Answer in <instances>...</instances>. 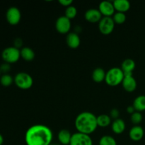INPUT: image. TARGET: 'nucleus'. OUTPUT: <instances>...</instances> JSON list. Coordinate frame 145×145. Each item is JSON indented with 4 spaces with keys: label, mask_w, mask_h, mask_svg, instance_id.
Segmentation results:
<instances>
[{
    "label": "nucleus",
    "mask_w": 145,
    "mask_h": 145,
    "mask_svg": "<svg viewBox=\"0 0 145 145\" xmlns=\"http://www.w3.org/2000/svg\"><path fill=\"white\" fill-rule=\"evenodd\" d=\"M52 138L53 134L51 129L42 124L32 125L25 134L26 145H50Z\"/></svg>",
    "instance_id": "1"
},
{
    "label": "nucleus",
    "mask_w": 145,
    "mask_h": 145,
    "mask_svg": "<svg viewBox=\"0 0 145 145\" xmlns=\"http://www.w3.org/2000/svg\"><path fill=\"white\" fill-rule=\"evenodd\" d=\"M74 125L78 133L90 135L98 127L97 116L91 112H82L76 116Z\"/></svg>",
    "instance_id": "2"
},
{
    "label": "nucleus",
    "mask_w": 145,
    "mask_h": 145,
    "mask_svg": "<svg viewBox=\"0 0 145 145\" xmlns=\"http://www.w3.org/2000/svg\"><path fill=\"white\" fill-rule=\"evenodd\" d=\"M124 77V72L121 68L113 67L106 72L105 82L110 86H117L122 84Z\"/></svg>",
    "instance_id": "3"
},
{
    "label": "nucleus",
    "mask_w": 145,
    "mask_h": 145,
    "mask_svg": "<svg viewBox=\"0 0 145 145\" xmlns=\"http://www.w3.org/2000/svg\"><path fill=\"white\" fill-rule=\"evenodd\" d=\"M14 83L19 89H29L33 84V79L29 74L26 72H18L14 76Z\"/></svg>",
    "instance_id": "4"
},
{
    "label": "nucleus",
    "mask_w": 145,
    "mask_h": 145,
    "mask_svg": "<svg viewBox=\"0 0 145 145\" xmlns=\"http://www.w3.org/2000/svg\"><path fill=\"white\" fill-rule=\"evenodd\" d=\"M1 57L7 63H15L21 57L20 50L14 46L7 47L3 50L1 52Z\"/></svg>",
    "instance_id": "5"
},
{
    "label": "nucleus",
    "mask_w": 145,
    "mask_h": 145,
    "mask_svg": "<svg viewBox=\"0 0 145 145\" xmlns=\"http://www.w3.org/2000/svg\"><path fill=\"white\" fill-rule=\"evenodd\" d=\"M115 25L112 17H103L99 23V31L103 35H110L114 30Z\"/></svg>",
    "instance_id": "6"
},
{
    "label": "nucleus",
    "mask_w": 145,
    "mask_h": 145,
    "mask_svg": "<svg viewBox=\"0 0 145 145\" xmlns=\"http://www.w3.org/2000/svg\"><path fill=\"white\" fill-rule=\"evenodd\" d=\"M69 145H93V141L90 135L77 132L72 135Z\"/></svg>",
    "instance_id": "7"
},
{
    "label": "nucleus",
    "mask_w": 145,
    "mask_h": 145,
    "mask_svg": "<svg viewBox=\"0 0 145 145\" xmlns=\"http://www.w3.org/2000/svg\"><path fill=\"white\" fill-rule=\"evenodd\" d=\"M6 18L11 25H17L21 19V11L16 7H9L6 12Z\"/></svg>",
    "instance_id": "8"
},
{
    "label": "nucleus",
    "mask_w": 145,
    "mask_h": 145,
    "mask_svg": "<svg viewBox=\"0 0 145 145\" xmlns=\"http://www.w3.org/2000/svg\"><path fill=\"white\" fill-rule=\"evenodd\" d=\"M71 26V20L65 16H59L55 22V28L57 31L61 34L68 33L70 31Z\"/></svg>",
    "instance_id": "9"
},
{
    "label": "nucleus",
    "mask_w": 145,
    "mask_h": 145,
    "mask_svg": "<svg viewBox=\"0 0 145 145\" xmlns=\"http://www.w3.org/2000/svg\"><path fill=\"white\" fill-rule=\"evenodd\" d=\"M99 11L102 14L103 17H112L116 13V9L112 1H103L99 4Z\"/></svg>",
    "instance_id": "10"
},
{
    "label": "nucleus",
    "mask_w": 145,
    "mask_h": 145,
    "mask_svg": "<svg viewBox=\"0 0 145 145\" xmlns=\"http://www.w3.org/2000/svg\"><path fill=\"white\" fill-rule=\"evenodd\" d=\"M122 85L125 90L130 93L135 91L137 86V81L133 76V74L125 75V77L122 82Z\"/></svg>",
    "instance_id": "11"
},
{
    "label": "nucleus",
    "mask_w": 145,
    "mask_h": 145,
    "mask_svg": "<svg viewBox=\"0 0 145 145\" xmlns=\"http://www.w3.org/2000/svg\"><path fill=\"white\" fill-rule=\"evenodd\" d=\"M84 18L88 22L95 24V23H99V21L103 18V16L99 9L89 8L85 12Z\"/></svg>",
    "instance_id": "12"
},
{
    "label": "nucleus",
    "mask_w": 145,
    "mask_h": 145,
    "mask_svg": "<svg viewBox=\"0 0 145 145\" xmlns=\"http://www.w3.org/2000/svg\"><path fill=\"white\" fill-rule=\"evenodd\" d=\"M144 135V129L140 125L133 126L129 132V137L134 142L140 141L143 138Z\"/></svg>",
    "instance_id": "13"
},
{
    "label": "nucleus",
    "mask_w": 145,
    "mask_h": 145,
    "mask_svg": "<svg viewBox=\"0 0 145 145\" xmlns=\"http://www.w3.org/2000/svg\"><path fill=\"white\" fill-rule=\"evenodd\" d=\"M66 42L68 47L72 49H76L80 45V37L75 32L69 33L66 38Z\"/></svg>",
    "instance_id": "14"
},
{
    "label": "nucleus",
    "mask_w": 145,
    "mask_h": 145,
    "mask_svg": "<svg viewBox=\"0 0 145 145\" xmlns=\"http://www.w3.org/2000/svg\"><path fill=\"white\" fill-rule=\"evenodd\" d=\"M136 67L135 62L132 59H126L122 62L121 69L124 72L125 75L133 74V71Z\"/></svg>",
    "instance_id": "15"
},
{
    "label": "nucleus",
    "mask_w": 145,
    "mask_h": 145,
    "mask_svg": "<svg viewBox=\"0 0 145 145\" xmlns=\"http://www.w3.org/2000/svg\"><path fill=\"white\" fill-rule=\"evenodd\" d=\"M114 8L117 12H127L130 8V3L127 0H115L113 1Z\"/></svg>",
    "instance_id": "16"
},
{
    "label": "nucleus",
    "mask_w": 145,
    "mask_h": 145,
    "mask_svg": "<svg viewBox=\"0 0 145 145\" xmlns=\"http://www.w3.org/2000/svg\"><path fill=\"white\" fill-rule=\"evenodd\" d=\"M126 125L124 120L121 118L114 120L111 123V128L115 134L120 135L125 130Z\"/></svg>",
    "instance_id": "17"
},
{
    "label": "nucleus",
    "mask_w": 145,
    "mask_h": 145,
    "mask_svg": "<svg viewBox=\"0 0 145 145\" xmlns=\"http://www.w3.org/2000/svg\"><path fill=\"white\" fill-rule=\"evenodd\" d=\"M72 136V135L71 134L69 130H66V129H62L58 133V141L62 145H69Z\"/></svg>",
    "instance_id": "18"
},
{
    "label": "nucleus",
    "mask_w": 145,
    "mask_h": 145,
    "mask_svg": "<svg viewBox=\"0 0 145 145\" xmlns=\"http://www.w3.org/2000/svg\"><path fill=\"white\" fill-rule=\"evenodd\" d=\"M106 72L101 67H97L92 72V79L96 83H101L106 79Z\"/></svg>",
    "instance_id": "19"
},
{
    "label": "nucleus",
    "mask_w": 145,
    "mask_h": 145,
    "mask_svg": "<svg viewBox=\"0 0 145 145\" xmlns=\"http://www.w3.org/2000/svg\"><path fill=\"white\" fill-rule=\"evenodd\" d=\"M133 107L135 108L136 111L142 112L145 110V96L140 95L135 99L133 103Z\"/></svg>",
    "instance_id": "20"
},
{
    "label": "nucleus",
    "mask_w": 145,
    "mask_h": 145,
    "mask_svg": "<svg viewBox=\"0 0 145 145\" xmlns=\"http://www.w3.org/2000/svg\"><path fill=\"white\" fill-rule=\"evenodd\" d=\"M21 57H22L25 61H32L35 58V52L33 50L28 47H24L20 50Z\"/></svg>",
    "instance_id": "21"
},
{
    "label": "nucleus",
    "mask_w": 145,
    "mask_h": 145,
    "mask_svg": "<svg viewBox=\"0 0 145 145\" xmlns=\"http://www.w3.org/2000/svg\"><path fill=\"white\" fill-rule=\"evenodd\" d=\"M111 118L106 114H101L97 116L98 127H106L111 124Z\"/></svg>",
    "instance_id": "22"
},
{
    "label": "nucleus",
    "mask_w": 145,
    "mask_h": 145,
    "mask_svg": "<svg viewBox=\"0 0 145 145\" xmlns=\"http://www.w3.org/2000/svg\"><path fill=\"white\" fill-rule=\"evenodd\" d=\"M13 82H14V78L8 74H3L0 76V83L2 86L7 87L11 86Z\"/></svg>",
    "instance_id": "23"
},
{
    "label": "nucleus",
    "mask_w": 145,
    "mask_h": 145,
    "mask_svg": "<svg viewBox=\"0 0 145 145\" xmlns=\"http://www.w3.org/2000/svg\"><path fill=\"white\" fill-rule=\"evenodd\" d=\"M99 145H117L116 140L110 135H103L99 140Z\"/></svg>",
    "instance_id": "24"
},
{
    "label": "nucleus",
    "mask_w": 145,
    "mask_h": 145,
    "mask_svg": "<svg viewBox=\"0 0 145 145\" xmlns=\"http://www.w3.org/2000/svg\"><path fill=\"white\" fill-rule=\"evenodd\" d=\"M112 18H113L115 24H118V25L124 24L126 21V15L125 13L116 12Z\"/></svg>",
    "instance_id": "25"
},
{
    "label": "nucleus",
    "mask_w": 145,
    "mask_h": 145,
    "mask_svg": "<svg viewBox=\"0 0 145 145\" xmlns=\"http://www.w3.org/2000/svg\"><path fill=\"white\" fill-rule=\"evenodd\" d=\"M77 15V9L74 6H70V7H67L66 10H65V16L68 18L69 19H73Z\"/></svg>",
    "instance_id": "26"
},
{
    "label": "nucleus",
    "mask_w": 145,
    "mask_h": 145,
    "mask_svg": "<svg viewBox=\"0 0 145 145\" xmlns=\"http://www.w3.org/2000/svg\"><path fill=\"white\" fill-rule=\"evenodd\" d=\"M142 119L143 116L140 112L135 111L134 113H133V114L131 115V116H130L131 122L135 125H138L140 123H141V122L142 121Z\"/></svg>",
    "instance_id": "27"
},
{
    "label": "nucleus",
    "mask_w": 145,
    "mask_h": 145,
    "mask_svg": "<svg viewBox=\"0 0 145 145\" xmlns=\"http://www.w3.org/2000/svg\"><path fill=\"white\" fill-rule=\"evenodd\" d=\"M10 69H11L10 64L4 62V63L1 64V65H0V70H1V72H2V73L8 74V72L10 71Z\"/></svg>",
    "instance_id": "28"
},
{
    "label": "nucleus",
    "mask_w": 145,
    "mask_h": 145,
    "mask_svg": "<svg viewBox=\"0 0 145 145\" xmlns=\"http://www.w3.org/2000/svg\"><path fill=\"white\" fill-rule=\"evenodd\" d=\"M120 116V112L117 108H113L110 112V117L111 119H113V120L119 118Z\"/></svg>",
    "instance_id": "29"
},
{
    "label": "nucleus",
    "mask_w": 145,
    "mask_h": 145,
    "mask_svg": "<svg viewBox=\"0 0 145 145\" xmlns=\"http://www.w3.org/2000/svg\"><path fill=\"white\" fill-rule=\"evenodd\" d=\"M59 3L61 5L63 6V7H68L72 6L73 1H72V0H59Z\"/></svg>",
    "instance_id": "30"
},
{
    "label": "nucleus",
    "mask_w": 145,
    "mask_h": 145,
    "mask_svg": "<svg viewBox=\"0 0 145 145\" xmlns=\"http://www.w3.org/2000/svg\"><path fill=\"white\" fill-rule=\"evenodd\" d=\"M23 45V40L21 39V38H16V39L14 40V46L16 47V48H21Z\"/></svg>",
    "instance_id": "31"
},
{
    "label": "nucleus",
    "mask_w": 145,
    "mask_h": 145,
    "mask_svg": "<svg viewBox=\"0 0 145 145\" xmlns=\"http://www.w3.org/2000/svg\"><path fill=\"white\" fill-rule=\"evenodd\" d=\"M135 111H136L135 109V108L133 107V105H132V106H127V113H128V114L132 115V114H133V113H134Z\"/></svg>",
    "instance_id": "32"
},
{
    "label": "nucleus",
    "mask_w": 145,
    "mask_h": 145,
    "mask_svg": "<svg viewBox=\"0 0 145 145\" xmlns=\"http://www.w3.org/2000/svg\"><path fill=\"white\" fill-rule=\"evenodd\" d=\"M4 143V137H3L2 135L0 134V145H1Z\"/></svg>",
    "instance_id": "33"
},
{
    "label": "nucleus",
    "mask_w": 145,
    "mask_h": 145,
    "mask_svg": "<svg viewBox=\"0 0 145 145\" xmlns=\"http://www.w3.org/2000/svg\"><path fill=\"white\" fill-rule=\"evenodd\" d=\"M1 70H0V76H1Z\"/></svg>",
    "instance_id": "34"
},
{
    "label": "nucleus",
    "mask_w": 145,
    "mask_h": 145,
    "mask_svg": "<svg viewBox=\"0 0 145 145\" xmlns=\"http://www.w3.org/2000/svg\"><path fill=\"white\" fill-rule=\"evenodd\" d=\"M50 145H57V144H51Z\"/></svg>",
    "instance_id": "35"
}]
</instances>
